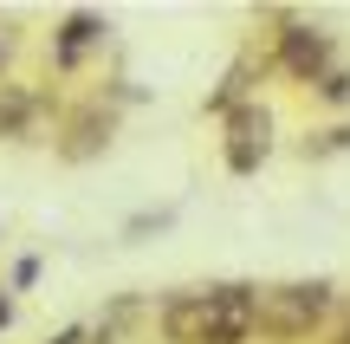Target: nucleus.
I'll use <instances>...</instances> for the list:
<instances>
[{"label":"nucleus","mask_w":350,"mask_h":344,"mask_svg":"<svg viewBox=\"0 0 350 344\" xmlns=\"http://www.w3.org/2000/svg\"><path fill=\"white\" fill-rule=\"evenodd\" d=\"M253 325V286H201L175 293L163 306V338L169 344H247Z\"/></svg>","instance_id":"1"},{"label":"nucleus","mask_w":350,"mask_h":344,"mask_svg":"<svg viewBox=\"0 0 350 344\" xmlns=\"http://www.w3.org/2000/svg\"><path fill=\"white\" fill-rule=\"evenodd\" d=\"M331 312L325 280H292V286H253V325L266 338H312Z\"/></svg>","instance_id":"2"},{"label":"nucleus","mask_w":350,"mask_h":344,"mask_svg":"<svg viewBox=\"0 0 350 344\" xmlns=\"http://www.w3.org/2000/svg\"><path fill=\"white\" fill-rule=\"evenodd\" d=\"M338 52H331V33H318V26H299L292 20L286 33H279V46H273V65L279 72H292L299 85H325L331 72H338Z\"/></svg>","instance_id":"3"},{"label":"nucleus","mask_w":350,"mask_h":344,"mask_svg":"<svg viewBox=\"0 0 350 344\" xmlns=\"http://www.w3.org/2000/svg\"><path fill=\"white\" fill-rule=\"evenodd\" d=\"M266 150H273V117H266V104H234V111H227V169H234V176H253V169L266 163Z\"/></svg>","instance_id":"4"},{"label":"nucleus","mask_w":350,"mask_h":344,"mask_svg":"<svg viewBox=\"0 0 350 344\" xmlns=\"http://www.w3.org/2000/svg\"><path fill=\"white\" fill-rule=\"evenodd\" d=\"M104 143H111V111H98V104H91V111H78L72 124H65L59 156H65V163H85V156H98Z\"/></svg>","instance_id":"5"},{"label":"nucleus","mask_w":350,"mask_h":344,"mask_svg":"<svg viewBox=\"0 0 350 344\" xmlns=\"http://www.w3.org/2000/svg\"><path fill=\"white\" fill-rule=\"evenodd\" d=\"M39 117H46V98L26 85H0V137H33Z\"/></svg>","instance_id":"6"},{"label":"nucleus","mask_w":350,"mask_h":344,"mask_svg":"<svg viewBox=\"0 0 350 344\" xmlns=\"http://www.w3.org/2000/svg\"><path fill=\"white\" fill-rule=\"evenodd\" d=\"M98 33H104V26L91 20V13H72V20H65V59H72L78 46H91V39H98Z\"/></svg>","instance_id":"7"},{"label":"nucleus","mask_w":350,"mask_h":344,"mask_svg":"<svg viewBox=\"0 0 350 344\" xmlns=\"http://www.w3.org/2000/svg\"><path fill=\"white\" fill-rule=\"evenodd\" d=\"M331 150H350V124L325 130V137H318V143H305V156H331Z\"/></svg>","instance_id":"8"},{"label":"nucleus","mask_w":350,"mask_h":344,"mask_svg":"<svg viewBox=\"0 0 350 344\" xmlns=\"http://www.w3.org/2000/svg\"><path fill=\"white\" fill-rule=\"evenodd\" d=\"M318 98L325 104H350V72H331L325 85H318Z\"/></svg>","instance_id":"9"}]
</instances>
